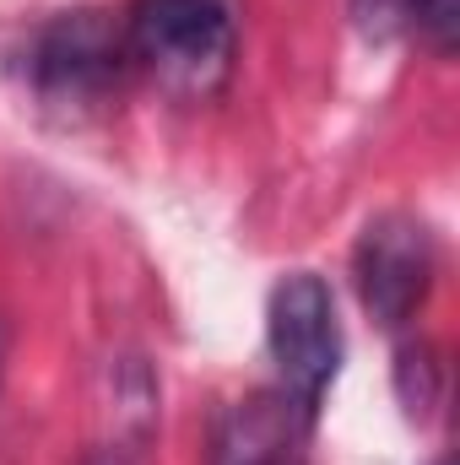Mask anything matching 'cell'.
<instances>
[{
    "instance_id": "52a82bcc",
    "label": "cell",
    "mask_w": 460,
    "mask_h": 465,
    "mask_svg": "<svg viewBox=\"0 0 460 465\" xmlns=\"http://www.w3.org/2000/svg\"><path fill=\"white\" fill-rule=\"evenodd\" d=\"M412 38L423 49H434L439 60H450L460 38V0H417L412 5Z\"/></svg>"
},
{
    "instance_id": "8fae6325",
    "label": "cell",
    "mask_w": 460,
    "mask_h": 465,
    "mask_svg": "<svg viewBox=\"0 0 460 465\" xmlns=\"http://www.w3.org/2000/svg\"><path fill=\"white\" fill-rule=\"evenodd\" d=\"M0 373H5V351H0Z\"/></svg>"
},
{
    "instance_id": "7a4b0ae2",
    "label": "cell",
    "mask_w": 460,
    "mask_h": 465,
    "mask_svg": "<svg viewBox=\"0 0 460 465\" xmlns=\"http://www.w3.org/2000/svg\"><path fill=\"white\" fill-rule=\"evenodd\" d=\"M22 76L33 98L55 114H93L125 87L130 49H125V16H109L98 5H76L49 16L22 54Z\"/></svg>"
},
{
    "instance_id": "3957f363",
    "label": "cell",
    "mask_w": 460,
    "mask_h": 465,
    "mask_svg": "<svg viewBox=\"0 0 460 465\" xmlns=\"http://www.w3.org/2000/svg\"><path fill=\"white\" fill-rule=\"evenodd\" d=\"M265 347H271L276 379H282L276 390L315 417L325 390L342 373V320H336V298H331L325 276L293 271V276H282L271 287Z\"/></svg>"
},
{
    "instance_id": "30bf717a",
    "label": "cell",
    "mask_w": 460,
    "mask_h": 465,
    "mask_svg": "<svg viewBox=\"0 0 460 465\" xmlns=\"http://www.w3.org/2000/svg\"><path fill=\"white\" fill-rule=\"evenodd\" d=\"M282 465H304V455H298V460H282Z\"/></svg>"
},
{
    "instance_id": "8992f818",
    "label": "cell",
    "mask_w": 460,
    "mask_h": 465,
    "mask_svg": "<svg viewBox=\"0 0 460 465\" xmlns=\"http://www.w3.org/2000/svg\"><path fill=\"white\" fill-rule=\"evenodd\" d=\"M395 401L412 422H428L445 401V362L428 341H406L395 351Z\"/></svg>"
},
{
    "instance_id": "277c9868",
    "label": "cell",
    "mask_w": 460,
    "mask_h": 465,
    "mask_svg": "<svg viewBox=\"0 0 460 465\" xmlns=\"http://www.w3.org/2000/svg\"><path fill=\"white\" fill-rule=\"evenodd\" d=\"M439 254H434V232L412 212H379L357 249H352V287L357 303L374 314V325L401 331L417 320V309L428 303Z\"/></svg>"
},
{
    "instance_id": "9c48e42d",
    "label": "cell",
    "mask_w": 460,
    "mask_h": 465,
    "mask_svg": "<svg viewBox=\"0 0 460 465\" xmlns=\"http://www.w3.org/2000/svg\"><path fill=\"white\" fill-rule=\"evenodd\" d=\"M87 465H130V460H125V455H119V450H104V455H98V460H87Z\"/></svg>"
},
{
    "instance_id": "5b68a950",
    "label": "cell",
    "mask_w": 460,
    "mask_h": 465,
    "mask_svg": "<svg viewBox=\"0 0 460 465\" xmlns=\"http://www.w3.org/2000/svg\"><path fill=\"white\" fill-rule=\"evenodd\" d=\"M109 417H115V444H130V450H141L152 439V428H157V384L135 357L115 362V406H109Z\"/></svg>"
},
{
    "instance_id": "6da1fadb",
    "label": "cell",
    "mask_w": 460,
    "mask_h": 465,
    "mask_svg": "<svg viewBox=\"0 0 460 465\" xmlns=\"http://www.w3.org/2000/svg\"><path fill=\"white\" fill-rule=\"evenodd\" d=\"M130 65L146 71L168 98L201 104L223 93L238 60L233 0H130L125 11Z\"/></svg>"
},
{
    "instance_id": "ba28073f",
    "label": "cell",
    "mask_w": 460,
    "mask_h": 465,
    "mask_svg": "<svg viewBox=\"0 0 460 465\" xmlns=\"http://www.w3.org/2000/svg\"><path fill=\"white\" fill-rule=\"evenodd\" d=\"M412 5L417 0H352V22H357L363 38L390 44V38H406L412 33Z\"/></svg>"
}]
</instances>
